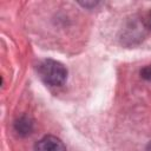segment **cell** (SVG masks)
I'll list each match as a JSON object with an SVG mask.
<instances>
[{
  "label": "cell",
  "instance_id": "cell-1",
  "mask_svg": "<svg viewBox=\"0 0 151 151\" xmlns=\"http://www.w3.org/2000/svg\"><path fill=\"white\" fill-rule=\"evenodd\" d=\"M38 73L41 80L50 86H61L67 78L66 67L53 59H45L38 65Z\"/></svg>",
  "mask_w": 151,
  "mask_h": 151
},
{
  "label": "cell",
  "instance_id": "cell-2",
  "mask_svg": "<svg viewBox=\"0 0 151 151\" xmlns=\"http://www.w3.org/2000/svg\"><path fill=\"white\" fill-rule=\"evenodd\" d=\"M34 151H66L64 143L54 136H45L37 142Z\"/></svg>",
  "mask_w": 151,
  "mask_h": 151
},
{
  "label": "cell",
  "instance_id": "cell-3",
  "mask_svg": "<svg viewBox=\"0 0 151 151\" xmlns=\"http://www.w3.org/2000/svg\"><path fill=\"white\" fill-rule=\"evenodd\" d=\"M15 130L20 134H27L32 130V123L27 118H20L15 123Z\"/></svg>",
  "mask_w": 151,
  "mask_h": 151
},
{
  "label": "cell",
  "instance_id": "cell-4",
  "mask_svg": "<svg viewBox=\"0 0 151 151\" xmlns=\"http://www.w3.org/2000/svg\"><path fill=\"white\" fill-rule=\"evenodd\" d=\"M140 76H142L144 79L151 80V65L145 66V67H144V68L140 71Z\"/></svg>",
  "mask_w": 151,
  "mask_h": 151
},
{
  "label": "cell",
  "instance_id": "cell-5",
  "mask_svg": "<svg viewBox=\"0 0 151 151\" xmlns=\"http://www.w3.org/2000/svg\"><path fill=\"white\" fill-rule=\"evenodd\" d=\"M147 22H149V26H150V28H151V13H150V15H149V18H147Z\"/></svg>",
  "mask_w": 151,
  "mask_h": 151
},
{
  "label": "cell",
  "instance_id": "cell-6",
  "mask_svg": "<svg viewBox=\"0 0 151 151\" xmlns=\"http://www.w3.org/2000/svg\"><path fill=\"white\" fill-rule=\"evenodd\" d=\"M149 151H151V144H150V150H149Z\"/></svg>",
  "mask_w": 151,
  "mask_h": 151
}]
</instances>
